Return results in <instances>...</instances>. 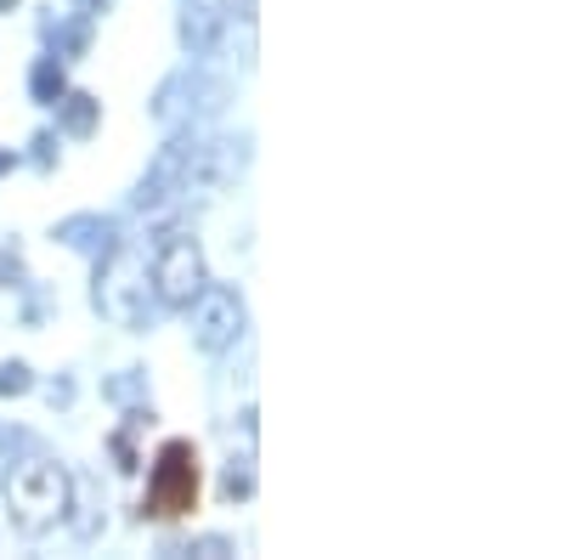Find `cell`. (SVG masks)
Wrapping results in <instances>:
<instances>
[{
    "instance_id": "cell-1",
    "label": "cell",
    "mask_w": 565,
    "mask_h": 560,
    "mask_svg": "<svg viewBox=\"0 0 565 560\" xmlns=\"http://www.w3.org/2000/svg\"><path fill=\"white\" fill-rule=\"evenodd\" d=\"M68 471L52 458H29L18 464V471L7 476V509H12V527L40 538V532H52L63 516H68Z\"/></svg>"
},
{
    "instance_id": "cell-2",
    "label": "cell",
    "mask_w": 565,
    "mask_h": 560,
    "mask_svg": "<svg viewBox=\"0 0 565 560\" xmlns=\"http://www.w3.org/2000/svg\"><path fill=\"white\" fill-rule=\"evenodd\" d=\"M204 476H199V447L186 436H170L153 453V471H148V498H141V516L148 521H181L199 509Z\"/></svg>"
},
{
    "instance_id": "cell-3",
    "label": "cell",
    "mask_w": 565,
    "mask_h": 560,
    "mask_svg": "<svg viewBox=\"0 0 565 560\" xmlns=\"http://www.w3.org/2000/svg\"><path fill=\"white\" fill-rule=\"evenodd\" d=\"M97 311L119 329H141L153 311V277H148V255L141 250H114L103 266H97Z\"/></svg>"
},
{
    "instance_id": "cell-4",
    "label": "cell",
    "mask_w": 565,
    "mask_h": 560,
    "mask_svg": "<svg viewBox=\"0 0 565 560\" xmlns=\"http://www.w3.org/2000/svg\"><path fill=\"white\" fill-rule=\"evenodd\" d=\"M148 277H153V300H159V306L186 311V300H193V295L210 284V266H204L199 239H186V232H164L159 250H153Z\"/></svg>"
},
{
    "instance_id": "cell-5",
    "label": "cell",
    "mask_w": 565,
    "mask_h": 560,
    "mask_svg": "<svg viewBox=\"0 0 565 560\" xmlns=\"http://www.w3.org/2000/svg\"><path fill=\"white\" fill-rule=\"evenodd\" d=\"M186 311H193V346L210 351V357L244 335V300L226 284H204L193 300H186Z\"/></svg>"
},
{
    "instance_id": "cell-6",
    "label": "cell",
    "mask_w": 565,
    "mask_h": 560,
    "mask_svg": "<svg viewBox=\"0 0 565 560\" xmlns=\"http://www.w3.org/2000/svg\"><path fill=\"white\" fill-rule=\"evenodd\" d=\"M193 154H199V142H170V148L153 159V170L141 176V187H136V210L159 215V210H170L181 193H193Z\"/></svg>"
},
{
    "instance_id": "cell-7",
    "label": "cell",
    "mask_w": 565,
    "mask_h": 560,
    "mask_svg": "<svg viewBox=\"0 0 565 560\" xmlns=\"http://www.w3.org/2000/svg\"><path fill=\"white\" fill-rule=\"evenodd\" d=\"M221 23H226V12L210 7V0H199V7H186V18H181V40L193 45V52H210V40H215Z\"/></svg>"
},
{
    "instance_id": "cell-8",
    "label": "cell",
    "mask_w": 565,
    "mask_h": 560,
    "mask_svg": "<svg viewBox=\"0 0 565 560\" xmlns=\"http://www.w3.org/2000/svg\"><path fill=\"white\" fill-rule=\"evenodd\" d=\"M57 119H63L68 136H90V130H97V119H103V103L85 97V91H74V97L57 103Z\"/></svg>"
},
{
    "instance_id": "cell-9",
    "label": "cell",
    "mask_w": 565,
    "mask_h": 560,
    "mask_svg": "<svg viewBox=\"0 0 565 560\" xmlns=\"http://www.w3.org/2000/svg\"><path fill=\"white\" fill-rule=\"evenodd\" d=\"M34 97H40V103H57V97H63V68H57V57H45V63L34 68Z\"/></svg>"
},
{
    "instance_id": "cell-10",
    "label": "cell",
    "mask_w": 565,
    "mask_h": 560,
    "mask_svg": "<svg viewBox=\"0 0 565 560\" xmlns=\"http://www.w3.org/2000/svg\"><path fill=\"white\" fill-rule=\"evenodd\" d=\"M34 380H29V368L23 362H0V397H23Z\"/></svg>"
},
{
    "instance_id": "cell-11",
    "label": "cell",
    "mask_w": 565,
    "mask_h": 560,
    "mask_svg": "<svg viewBox=\"0 0 565 560\" xmlns=\"http://www.w3.org/2000/svg\"><path fill=\"white\" fill-rule=\"evenodd\" d=\"M18 277H23V255H18L12 244H0V289L18 284Z\"/></svg>"
},
{
    "instance_id": "cell-12",
    "label": "cell",
    "mask_w": 565,
    "mask_h": 560,
    "mask_svg": "<svg viewBox=\"0 0 565 560\" xmlns=\"http://www.w3.org/2000/svg\"><path fill=\"white\" fill-rule=\"evenodd\" d=\"M249 487H255V476H249V471H238V464H232L226 482H221V493H226V498H249Z\"/></svg>"
},
{
    "instance_id": "cell-13",
    "label": "cell",
    "mask_w": 565,
    "mask_h": 560,
    "mask_svg": "<svg viewBox=\"0 0 565 560\" xmlns=\"http://www.w3.org/2000/svg\"><path fill=\"white\" fill-rule=\"evenodd\" d=\"M193 554H210V560H215V554H232V543H226V538H199Z\"/></svg>"
},
{
    "instance_id": "cell-14",
    "label": "cell",
    "mask_w": 565,
    "mask_h": 560,
    "mask_svg": "<svg viewBox=\"0 0 565 560\" xmlns=\"http://www.w3.org/2000/svg\"><path fill=\"white\" fill-rule=\"evenodd\" d=\"M79 7H85V12H103V7H108V0H79Z\"/></svg>"
},
{
    "instance_id": "cell-15",
    "label": "cell",
    "mask_w": 565,
    "mask_h": 560,
    "mask_svg": "<svg viewBox=\"0 0 565 560\" xmlns=\"http://www.w3.org/2000/svg\"><path fill=\"white\" fill-rule=\"evenodd\" d=\"M12 7H18V0H0V12H12Z\"/></svg>"
},
{
    "instance_id": "cell-16",
    "label": "cell",
    "mask_w": 565,
    "mask_h": 560,
    "mask_svg": "<svg viewBox=\"0 0 565 560\" xmlns=\"http://www.w3.org/2000/svg\"><path fill=\"white\" fill-rule=\"evenodd\" d=\"M7 165H12V154H0V170H7Z\"/></svg>"
}]
</instances>
